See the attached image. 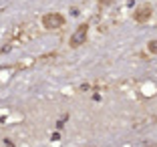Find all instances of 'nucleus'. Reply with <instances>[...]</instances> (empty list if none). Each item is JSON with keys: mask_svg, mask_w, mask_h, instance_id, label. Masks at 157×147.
Wrapping results in <instances>:
<instances>
[{"mask_svg": "<svg viewBox=\"0 0 157 147\" xmlns=\"http://www.w3.org/2000/svg\"><path fill=\"white\" fill-rule=\"evenodd\" d=\"M42 24H44V28H60L63 24H65V16L59 12H51V14H44L42 16Z\"/></svg>", "mask_w": 157, "mask_h": 147, "instance_id": "1", "label": "nucleus"}, {"mask_svg": "<svg viewBox=\"0 0 157 147\" xmlns=\"http://www.w3.org/2000/svg\"><path fill=\"white\" fill-rule=\"evenodd\" d=\"M87 32H89V24L83 22L77 30L73 32V37H71V46H73V48H78V46L87 41Z\"/></svg>", "mask_w": 157, "mask_h": 147, "instance_id": "2", "label": "nucleus"}, {"mask_svg": "<svg viewBox=\"0 0 157 147\" xmlns=\"http://www.w3.org/2000/svg\"><path fill=\"white\" fill-rule=\"evenodd\" d=\"M149 16H151V6H141V8L135 10V20L137 22H147Z\"/></svg>", "mask_w": 157, "mask_h": 147, "instance_id": "3", "label": "nucleus"}, {"mask_svg": "<svg viewBox=\"0 0 157 147\" xmlns=\"http://www.w3.org/2000/svg\"><path fill=\"white\" fill-rule=\"evenodd\" d=\"M147 48H149V52H153V55H157V38H153V41H149Z\"/></svg>", "mask_w": 157, "mask_h": 147, "instance_id": "4", "label": "nucleus"}, {"mask_svg": "<svg viewBox=\"0 0 157 147\" xmlns=\"http://www.w3.org/2000/svg\"><path fill=\"white\" fill-rule=\"evenodd\" d=\"M111 2H113V0H101V4H103V6H107V4H111Z\"/></svg>", "mask_w": 157, "mask_h": 147, "instance_id": "5", "label": "nucleus"}]
</instances>
